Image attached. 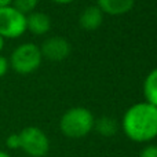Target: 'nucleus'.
<instances>
[{"mask_svg":"<svg viewBox=\"0 0 157 157\" xmlns=\"http://www.w3.org/2000/svg\"><path fill=\"white\" fill-rule=\"evenodd\" d=\"M139 157H157V146L156 145H147L142 149Z\"/></svg>","mask_w":157,"mask_h":157,"instance_id":"4468645a","label":"nucleus"},{"mask_svg":"<svg viewBox=\"0 0 157 157\" xmlns=\"http://www.w3.org/2000/svg\"><path fill=\"white\" fill-rule=\"evenodd\" d=\"M19 149L30 157H44L50 150V139L39 127H25L19 132Z\"/></svg>","mask_w":157,"mask_h":157,"instance_id":"39448f33","label":"nucleus"},{"mask_svg":"<svg viewBox=\"0 0 157 157\" xmlns=\"http://www.w3.org/2000/svg\"><path fill=\"white\" fill-rule=\"evenodd\" d=\"M135 0H98V7L108 15H124L134 7Z\"/></svg>","mask_w":157,"mask_h":157,"instance_id":"1a4fd4ad","label":"nucleus"},{"mask_svg":"<svg viewBox=\"0 0 157 157\" xmlns=\"http://www.w3.org/2000/svg\"><path fill=\"white\" fill-rule=\"evenodd\" d=\"M125 136L138 144H146L157 138V108L147 102H139L125 110L121 120Z\"/></svg>","mask_w":157,"mask_h":157,"instance_id":"f257e3e1","label":"nucleus"},{"mask_svg":"<svg viewBox=\"0 0 157 157\" xmlns=\"http://www.w3.org/2000/svg\"><path fill=\"white\" fill-rule=\"evenodd\" d=\"M4 44H6V39H3L2 36H0V54H2V51L4 50Z\"/></svg>","mask_w":157,"mask_h":157,"instance_id":"a211bd4d","label":"nucleus"},{"mask_svg":"<svg viewBox=\"0 0 157 157\" xmlns=\"http://www.w3.org/2000/svg\"><path fill=\"white\" fill-rule=\"evenodd\" d=\"M103 15L105 14L98 6H90L81 11L80 17H78V24L86 30H95L102 25Z\"/></svg>","mask_w":157,"mask_h":157,"instance_id":"6e6552de","label":"nucleus"},{"mask_svg":"<svg viewBox=\"0 0 157 157\" xmlns=\"http://www.w3.org/2000/svg\"><path fill=\"white\" fill-rule=\"evenodd\" d=\"M13 0H0V7H6V6H11Z\"/></svg>","mask_w":157,"mask_h":157,"instance_id":"f3484780","label":"nucleus"},{"mask_svg":"<svg viewBox=\"0 0 157 157\" xmlns=\"http://www.w3.org/2000/svg\"><path fill=\"white\" fill-rule=\"evenodd\" d=\"M6 146L11 150H17L19 149L21 146V139H19V132H14V134H10V135L6 138Z\"/></svg>","mask_w":157,"mask_h":157,"instance_id":"ddd939ff","label":"nucleus"},{"mask_svg":"<svg viewBox=\"0 0 157 157\" xmlns=\"http://www.w3.org/2000/svg\"><path fill=\"white\" fill-rule=\"evenodd\" d=\"M37 4H39V0H13V4L11 6H14L17 10H19L25 15H28L29 13L35 11Z\"/></svg>","mask_w":157,"mask_h":157,"instance_id":"f8f14e48","label":"nucleus"},{"mask_svg":"<svg viewBox=\"0 0 157 157\" xmlns=\"http://www.w3.org/2000/svg\"><path fill=\"white\" fill-rule=\"evenodd\" d=\"M0 157H11V156L8 155L6 150H2V149H0Z\"/></svg>","mask_w":157,"mask_h":157,"instance_id":"6ab92c4d","label":"nucleus"},{"mask_svg":"<svg viewBox=\"0 0 157 157\" xmlns=\"http://www.w3.org/2000/svg\"><path fill=\"white\" fill-rule=\"evenodd\" d=\"M50 2L55 3V4H69V3H72L73 0H50Z\"/></svg>","mask_w":157,"mask_h":157,"instance_id":"dca6fc26","label":"nucleus"},{"mask_svg":"<svg viewBox=\"0 0 157 157\" xmlns=\"http://www.w3.org/2000/svg\"><path fill=\"white\" fill-rule=\"evenodd\" d=\"M144 97L147 103L157 108V68L153 69L144 81Z\"/></svg>","mask_w":157,"mask_h":157,"instance_id":"9d476101","label":"nucleus"},{"mask_svg":"<svg viewBox=\"0 0 157 157\" xmlns=\"http://www.w3.org/2000/svg\"><path fill=\"white\" fill-rule=\"evenodd\" d=\"M40 51L43 58H47L54 62H59L69 57L72 47L66 39L54 36V37H50L43 41V44L40 46Z\"/></svg>","mask_w":157,"mask_h":157,"instance_id":"423d86ee","label":"nucleus"},{"mask_svg":"<svg viewBox=\"0 0 157 157\" xmlns=\"http://www.w3.org/2000/svg\"><path fill=\"white\" fill-rule=\"evenodd\" d=\"M43 55H41L40 47L35 43H22L14 48L11 52L8 62L10 68L19 75H29L37 71L41 65Z\"/></svg>","mask_w":157,"mask_h":157,"instance_id":"7ed1b4c3","label":"nucleus"},{"mask_svg":"<svg viewBox=\"0 0 157 157\" xmlns=\"http://www.w3.org/2000/svg\"><path fill=\"white\" fill-rule=\"evenodd\" d=\"M51 28V18L46 13L32 11L26 15V30L36 36L46 35Z\"/></svg>","mask_w":157,"mask_h":157,"instance_id":"0eeeda50","label":"nucleus"},{"mask_svg":"<svg viewBox=\"0 0 157 157\" xmlns=\"http://www.w3.org/2000/svg\"><path fill=\"white\" fill-rule=\"evenodd\" d=\"M26 32V15L14 6L0 7V36L18 39Z\"/></svg>","mask_w":157,"mask_h":157,"instance_id":"20e7f679","label":"nucleus"},{"mask_svg":"<svg viewBox=\"0 0 157 157\" xmlns=\"http://www.w3.org/2000/svg\"><path fill=\"white\" fill-rule=\"evenodd\" d=\"M94 114L91 110L83 106L68 109L62 114L59 121V128L62 134L68 138H84L94 130Z\"/></svg>","mask_w":157,"mask_h":157,"instance_id":"f03ea898","label":"nucleus"},{"mask_svg":"<svg viewBox=\"0 0 157 157\" xmlns=\"http://www.w3.org/2000/svg\"><path fill=\"white\" fill-rule=\"evenodd\" d=\"M94 128L101 134L102 136H113L117 132V124L116 120L112 117H101L99 120L94 123Z\"/></svg>","mask_w":157,"mask_h":157,"instance_id":"9b49d317","label":"nucleus"},{"mask_svg":"<svg viewBox=\"0 0 157 157\" xmlns=\"http://www.w3.org/2000/svg\"><path fill=\"white\" fill-rule=\"evenodd\" d=\"M10 69V62H8V58H6L4 55L0 54V77L6 76Z\"/></svg>","mask_w":157,"mask_h":157,"instance_id":"2eb2a0df","label":"nucleus"}]
</instances>
